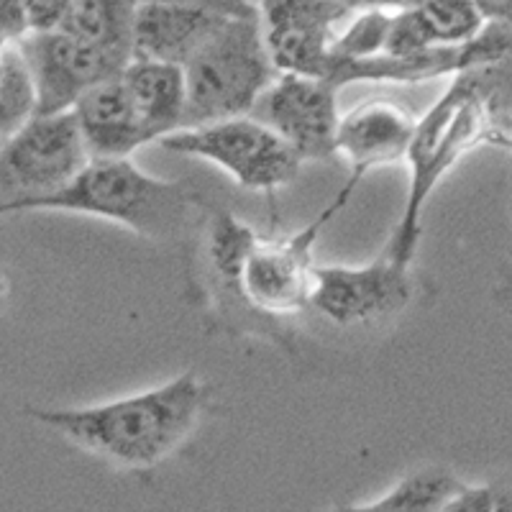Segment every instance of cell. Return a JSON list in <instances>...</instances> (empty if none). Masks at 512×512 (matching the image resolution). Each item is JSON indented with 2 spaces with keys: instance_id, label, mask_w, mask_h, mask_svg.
Returning a JSON list of instances; mask_svg holds the SVG:
<instances>
[{
  "instance_id": "4fadbf2b",
  "label": "cell",
  "mask_w": 512,
  "mask_h": 512,
  "mask_svg": "<svg viewBox=\"0 0 512 512\" xmlns=\"http://www.w3.org/2000/svg\"><path fill=\"white\" fill-rule=\"evenodd\" d=\"M72 113L90 159H131L136 149L154 141L136 113L123 77L82 95Z\"/></svg>"
},
{
  "instance_id": "603a6c76",
  "label": "cell",
  "mask_w": 512,
  "mask_h": 512,
  "mask_svg": "<svg viewBox=\"0 0 512 512\" xmlns=\"http://www.w3.org/2000/svg\"><path fill=\"white\" fill-rule=\"evenodd\" d=\"M70 0H29V26L31 31L59 29Z\"/></svg>"
},
{
  "instance_id": "d4e9b609",
  "label": "cell",
  "mask_w": 512,
  "mask_h": 512,
  "mask_svg": "<svg viewBox=\"0 0 512 512\" xmlns=\"http://www.w3.org/2000/svg\"><path fill=\"white\" fill-rule=\"evenodd\" d=\"M487 24H500L512 29V0H474Z\"/></svg>"
},
{
  "instance_id": "5bb4252c",
  "label": "cell",
  "mask_w": 512,
  "mask_h": 512,
  "mask_svg": "<svg viewBox=\"0 0 512 512\" xmlns=\"http://www.w3.org/2000/svg\"><path fill=\"white\" fill-rule=\"evenodd\" d=\"M226 18L208 8L141 3L134 13V57L185 67Z\"/></svg>"
},
{
  "instance_id": "8992f818",
  "label": "cell",
  "mask_w": 512,
  "mask_h": 512,
  "mask_svg": "<svg viewBox=\"0 0 512 512\" xmlns=\"http://www.w3.org/2000/svg\"><path fill=\"white\" fill-rule=\"evenodd\" d=\"M159 146L177 157L216 164L236 185L267 192V198L290 185L303 164L280 134L254 116L180 128L164 136Z\"/></svg>"
},
{
  "instance_id": "277c9868",
  "label": "cell",
  "mask_w": 512,
  "mask_h": 512,
  "mask_svg": "<svg viewBox=\"0 0 512 512\" xmlns=\"http://www.w3.org/2000/svg\"><path fill=\"white\" fill-rule=\"evenodd\" d=\"M259 11L231 16L185 64L187 128L249 116L277 80Z\"/></svg>"
},
{
  "instance_id": "7c38bea8",
  "label": "cell",
  "mask_w": 512,
  "mask_h": 512,
  "mask_svg": "<svg viewBox=\"0 0 512 512\" xmlns=\"http://www.w3.org/2000/svg\"><path fill=\"white\" fill-rule=\"evenodd\" d=\"M418 118L390 100H369L341 116L336 154L351 164V177H364L377 167L408 162Z\"/></svg>"
},
{
  "instance_id": "9a60e30c",
  "label": "cell",
  "mask_w": 512,
  "mask_h": 512,
  "mask_svg": "<svg viewBox=\"0 0 512 512\" xmlns=\"http://www.w3.org/2000/svg\"><path fill=\"white\" fill-rule=\"evenodd\" d=\"M123 85L134 100L141 123L154 141L187 128L185 67L134 57L123 72Z\"/></svg>"
},
{
  "instance_id": "5b68a950",
  "label": "cell",
  "mask_w": 512,
  "mask_h": 512,
  "mask_svg": "<svg viewBox=\"0 0 512 512\" xmlns=\"http://www.w3.org/2000/svg\"><path fill=\"white\" fill-rule=\"evenodd\" d=\"M359 182L356 177H349L336 198L320 210L318 218H313L297 233L256 236L251 249L246 251L244 262L223 287L233 297H239L246 308L267 318H285V315H295L308 308L313 274L318 267L313 259L315 244L323 228L349 205Z\"/></svg>"
},
{
  "instance_id": "8fae6325",
  "label": "cell",
  "mask_w": 512,
  "mask_h": 512,
  "mask_svg": "<svg viewBox=\"0 0 512 512\" xmlns=\"http://www.w3.org/2000/svg\"><path fill=\"white\" fill-rule=\"evenodd\" d=\"M346 16L338 0H262L259 26L277 72L326 75L333 47V26Z\"/></svg>"
},
{
  "instance_id": "52a82bcc",
  "label": "cell",
  "mask_w": 512,
  "mask_h": 512,
  "mask_svg": "<svg viewBox=\"0 0 512 512\" xmlns=\"http://www.w3.org/2000/svg\"><path fill=\"white\" fill-rule=\"evenodd\" d=\"M75 113L36 116L0 146V205L49 195L88 167Z\"/></svg>"
},
{
  "instance_id": "2e32d148",
  "label": "cell",
  "mask_w": 512,
  "mask_h": 512,
  "mask_svg": "<svg viewBox=\"0 0 512 512\" xmlns=\"http://www.w3.org/2000/svg\"><path fill=\"white\" fill-rule=\"evenodd\" d=\"M134 0H70L59 31L90 47L134 57Z\"/></svg>"
},
{
  "instance_id": "7a4b0ae2",
  "label": "cell",
  "mask_w": 512,
  "mask_h": 512,
  "mask_svg": "<svg viewBox=\"0 0 512 512\" xmlns=\"http://www.w3.org/2000/svg\"><path fill=\"white\" fill-rule=\"evenodd\" d=\"M213 387L200 374L185 372L154 390L118 397L88 408L39 410L29 418L64 436L72 446L108 461L116 469H154L195 433Z\"/></svg>"
},
{
  "instance_id": "83f0119b",
  "label": "cell",
  "mask_w": 512,
  "mask_h": 512,
  "mask_svg": "<svg viewBox=\"0 0 512 512\" xmlns=\"http://www.w3.org/2000/svg\"><path fill=\"white\" fill-rule=\"evenodd\" d=\"M507 152H512V111H510V149Z\"/></svg>"
},
{
  "instance_id": "ffe728a7",
  "label": "cell",
  "mask_w": 512,
  "mask_h": 512,
  "mask_svg": "<svg viewBox=\"0 0 512 512\" xmlns=\"http://www.w3.org/2000/svg\"><path fill=\"white\" fill-rule=\"evenodd\" d=\"M392 13L364 11L341 36L333 39L331 57L336 59H374L382 57L387 34H390Z\"/></svg>"
},
{
  "instance_id": "ac0fdd59",
  "label": "cell",
  "mask_w": 512,
  "mask_h": 512,
  "mask_svg": "<svg viewBox=\"0 0 512 512\" xmlns=\"http://www.w3.org/2000/svg\"><path fill=\"white\" fill-rule=\"evenodd\" d=\"M39 113L34 77L18 44L0 49V141L24 131Z\"/></svg>"
},
{
  "instance_id": "30bf717a",
  "label": "cell",
  "mask_w": 512,
  "mask_h": 512,
  "mask_svg": "<svg viewBox=\"0 0 512 512\" xmlns=\"http://www.w3.org/2000/svg\"><path fill=\"white\" fill-rule=\"evenodd\" d=\"M262 116L274 134L300 157V162H331L336 154L338 88L323 77L280 72L259 100Z\"/></svg>"
},
{
  "instance_id": "4316f807",
  "label": "cell",
  "mask_w": 512,
  "mask_h": 512,
  "mask_svg": "<svg viewBox=\"0 0 512 512\" xmlns=\"http://www.w3.org/2000/svg\"><path fill=\"white\" fill-rule=\"evenodd\" d=\"M492 497H495L492 512H512V482L492 487Z\"/></svg>"
},
{
  "instance_id": "cb8c5ba5",
  "label": "cell",
  "mask_w": 512,
  "mask_h": 512,
  "mask_svg": "<svg viewBox=\"0 0 512 512\" xmlns=\"http://www.w3.org/2000/svg\"><path fill=\"white\" fill-rule=\"evenodd\" d=\"M136 6L141 3H164V6H190V8H208V11L226 13V16H251L256 13L246 0H134Z\"/></svg>"
},
{
  "instance_id": "484cf974",
  "label": "cell",
  "mask_w": 512,
  "mask_h": 512,
  "mask_svg": "<svg viewBox=\"0 0 512 512\" xmlns=\"http://www.w3.org/2000/svg\"><path fill=\"white\" fill-rule=\"evenodd\" d=\"M341 6L346 8V11H400V8H405L410 3V0H338Z\"/></svg>"
},
{
  "instance_id": "9c48e42d",
  "label": "cell",
  "mask_w": 512,
  "mask_h": 512,
  "mask_svg": "<svg viewBox=\"0 0 512 512\" xmlns=\"http://www.w3.org/2000/svg\"><path fill=\"white\" fill-rule=\"evenodd\" d=\"M410 269L384 254L364 267H323L313 274L310 308L338 328L369 326L408 308Z\"/></svg>"
},
{
  "instance_id": "6da1fadb",
  "label": "cell",
  "mask_w": 512,
  "mask_h": 512,
  "mask_svg": "<svg viewBox=\"0 0 512 512\" xmlns=\"http://www.w3.org/2000/svg\"><path fill=\"white\" fill-rule=\"evenodd\" d=\"M510 111L512 59H505L456 75L446 93L418 118L408 152V200L384 249L400 267H413L425 205L461 157L479 146L510 149Z\"/></svg>"
},
{
  "instance_id": "3957f363",
  "label": "cell",
  "mask_w": 512,
  "mask_h": 512,
  "mask_svg": "<svg viewBox=\"0 0 512 512\" xmlns=\"http://www.w3.org/2000/svg\"><path fill=\"white\" fill-rule=\"evenodd\" d=\"M198 192L185 182L146 175L131 159H90L72 182L41 198L0 205V216L64 210L118 223L149 241L175 239L185 231Z\"/></svg>"
},
{
  "instance_id": "44dd1931",
  "label": "cell",
  "mask_w": 512,
  "mask_h": 512,
  "mask_svg": "<svg viewBox=\"0 0 512 512\" xmlns=\"http://www.w3.org/2000/svg\"><path fill=\"white\" fill-rule=\"evenodd\" d=\"M29 31V0H0V47L16 44Z\"/></svg>"
},
{
  "instance_id": "ba28073f",
  "label": "cell",
  "mask_w": 512,
  "mask_h": 512,
  "mask_svg": "<svg viewBox=\"0 0 512 512\" xmlns=\"http://www.w3.org/2000/svg\"><path fill=\"white\" fill-rule=\"evenodd\" d=\"M16 44L34 77L39 95L36 116L70 113L82 95L103 82L123 77L134 59L131 54L90 47L59 29L29 31Z\"/></svg>"
},
{
  "instance_id": "d6986e66",
  "label": "cell",
  "mask_w": 512,
  "mask_h": 512,
  "mask_svg": "<svg viewBox=\"0 0 512 512\" xmlns=\"http://www.w3.org/2000/svg\"><path fill=\"white\" fill-rule=\"evenodd\" d=\"M433 47H461L487 26L474 0H410Z\"/></svg>"
},
{
  "instance_id": "e0dca14e",
  "label": "cell",
  "mask_w": 512,
  "mask_h": 512,
  "mask_svg": "<svg viewBox=\"0 0 512 512\" xmlns=\"http://www.w3.org/2000/svg\"><path fill=\"white\" fill-rule=\"evenodd\" d=\"M464 482L443 466H423L408 474L379 500L367 505H341L331 512H438L448 497H454Z\"/></svg>"
},
{
  "instance_id": "7402d4cb",
  "label": "cell",
  "mask_w": 512,
  "mask_h": 512,
  "mask_svg": "<svg viewBox=\"0 0 512 512\" xmlns=\"http://www.w3.org/2000/svg\"><path fill=\"white\" fill-rule=\"evenodd\" d=\"M495 497L492 487H461L454 497H448L438 512H492Z\"/></svg>"
}]
</instances>
